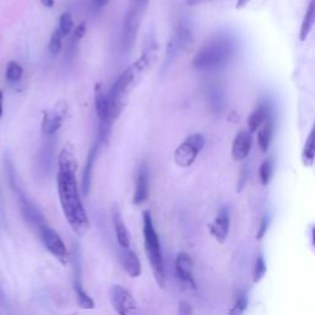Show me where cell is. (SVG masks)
I'll return each instance as SVG.
<instances>
[{"label": "cell", "instance_id": "cell-41", "mask_svg": "<svg viewBox=\"0 0 315 315\" xmlns=\"http://www.w3.org/2000/svg\"><path fill=\"white\" fill-rule=\"evenodd\" d=\"M186 2L189 5H197V4H201V3L208 2V0H186Z\"/></svg>", "mask_w": 315, "mask_h": 315}, {"label": "cell", "instance_id": "cell-40", "mask_svg": "<svg viewBox=\"0 0 315 315\" xmlns=\"http://www.w3.org/2000/svg\"><path fill=\"white\" fill-rule=\"evenodd\" d=\"M41 4L46 8H53V5H55V0H41Z\"/></svg>", "mask_w": 315, "mask_h": 315}, {"label": "cell", "instance_id": "cell-36", "mask_svg": "<svg viewBox=\"0 0 315 315\" xmlns=\"http://www.w3.org/2000/svg\"><path fill=\"white\" fill-rule=\"evenodd\" d=\"M148 4H149V0H130L129 5L132 7L137 8V9H141L143 11H147L148 9Z\"/></svg>", "mask_w": 315, "mask_h": 315}, {"label": "cell", "instance_id": "cell-43", "mask_svg": "<svg viewBox=\"0 0 315 315\" xmlns=\"http://www.w3.org/2000/svg\"><path fill=\"white\" fill-rule=\"evenodd\" d=\"M311 240H313V245L315 246V226L311 229Z\"/></svg>", "mask_w": 315, "mask_h": 315}, {"label": "cell", "instance_id": "cell-11", "mask_svg": "<svg viewBox=\"0 0 315 315\" xmlns=\"http://www.w3.org/2000/svg\"><path fill=\"white\" fill-rule=\"evenodd\" d=\"M110 300L118 315H128L137 308V303L132 294L126 288L118 285L112 286L110 289Z\"/></svg>", "mask_w": 315, "mask_h": 315}, {"label": "cell", "instance_id": "cell-18", "mask_svg": "<svg viewBox=\"0 0 315 315\" xmlns=\"http://www.w3.org/2000/svg\"><path fill=\"white\" fill-rule=\"evenodd\" d=\"M100 143L95 141V143L93 144L92 149L89 150L86 157V161H85V166L83 170V176H81V192L84 196H87L90 192V187H92V181H93V172L94 167H95L96 159L99 157V152H100Z\"/></svg>", "mask_w": 315, "mask_h": 315}, {"label": "cell", "instance_id": "cell-19", "mask_svg": "<svg viewBox=\"0 0 315 315\" xmlns=\"http://www.w3.org/2000/svg\"><path fill=\"white\" fill-rule=\"evenodd\" d=\"M274 112V107H272L271 102L268 101H261L256 106V109L251 112V115L248 118V129L251 133L257 132L261 124L263 123L271 113Z\"/></svg>", "mask_w": 315, "mask_h": 315}, {"label": "cell", "instance_id": "cell-24", "mask_svg": "<svg viewBox=\"0 0 315 315\" xmlns=\"http://www.w3.org/2000/svg\"><path fill=\"white\" fill-rule=\"evenodd\" d=\"M315 25V0H310L308 5V9H306L304 18H303L302 25H300L299 30V39L302 42H304L308 38L309 33L313 30V26Z\"/></svg>", "mask_w": 315, "mask_h": 315}, {"label": "cell", "instance_id": "cell-23", "mask_svg": "<svg viewBox=\"0 0 315 315\" xmlns=\"http://www.w3.org/2000/svg\"><path fill=\"white\" fill-rule=\"evenodd\" d=\"M302 161L303 165L310 167L315 163V122L309 130L308 137L305 139V143L302 149Z\"/></svg>", "mask_w": 315, "mask_h": 315}, {"label": "cell", "instance_id": "cell-5", "mask_svg": "<svg viewBox=\"0 0 315 315\" xmlns=\"http://www.w3.org/2000/svg\"><path fill=\"white\" fill-rule=\"evenodd\" d=\"M143 235L147 259L149 261L159 287L164 288L166 278L165 266H164L163 254H161L160 241H159V237L154 228V223H153V217L149 211L143 212Z\"/></svg>", "mask_w": 315, "mask_h": 315}, {"label": "cell", "instance_id": "cell-7", "mask_svg": "<svg viewBox=\"0 0 315 315\" xmlns=\"http://www.w3.org/2000/svg\"><path fill=\"white\" fill-rule=\"evenodd\" d=\"M206 138L201 133L190 134L174 153V160L180 167H189L195 163L198 154L202 152Z\"/></svg>", "mask_w": 315, "mask_h": 315}, {"label": "cell", "instance_id": "cell-22", "mask_svg": "<svg viewBox=\"0 0 315 315\" xmlns=\"http://www.w3.org/2000/svg\"><path fill=\"white\" fill-rule=\"evenodd\" d=\"M121 261L124 271L127 272V275H128L129 277L137 278L141 276L142 274L141 261H139L136 252L129 250V249H122Z\"/></svg>", "mask_w": 315, "mask_h": 315}, {"label": "cell", "instance_id": "cell-13", "mask_svg": "<svg viewBox=\"0 0 315 315\" xmlns=\"http://www.w3.org/2000/svg\"><path fill=\"white\" fill-rule=\"evenodd\" d=\"M74 291L76 293V300L80 308L90 309L95 308V303L92 299V297L84 291L83 281H81V259H80V250L75 248L74 250Z\"/></svg>", "mask_w": 315, "mask_h": 315}, {"label": "cell", "instance_id": "cell-15", "mask_svg": "<svg viewBox=\"0 0 315 315\" xmlns=\"http://www.w3.org/2000/svg\"><path fill=\"white\" fill-rule=\"evenodd\" d=\"M149 177L150 170L146 161H142L138 166L137 177H136V190L133 196V203L136 206L143 204L149 196Z\"/></svg>", "mask_w": 315, "mask_h": 315}, {"label": "cell", "instance_id": "cell-26", "mask_svg": "<svg viewBox=\"0 0 315 315\" xmlns=\"http://www.w3.org/2000/svg\"><path fill=\"white\" fill-rule=\"evenodd\" d=\"M22 75H24V69L20 65L18 62L10 61L7 65V69H5V79L11 85H16L21 80Z\"/></svg>", "mask_w": 315, "mask_h": 315}, {"label": "cell", "instance_id": "cell-17", "mask_svg": "<svg viewBox=\"0 0 315 315\" xmlns=\"http://www.w3.org/2000/svg\"><path fill=\"white\" fill-rule=\"evenodd\" d=\"M229 231H231V217L227 208H220L217 217L209 226V232L212 237L219 244H224L228 239Z\"/></svg>", "mask_w": 315, "mask_h": 315}, {"label": "cell", "instance_id": "cell-25", "mask_svg": "<svg viewBox=\"0 0 315 315\" xmlns=\"http://www.w3.org/2000/svg\"><path fill=\"white\" fill-rule=\"evenodd\" d=\"M274 172H275V161H274V158L269 157L266 159V160H263L262 164L260 165L259 178H260L261 185L267 186L269 184V181H271L272 177H274Z\"/></svg>", "mask_w": 315, "mask_h": 315}, {"label": "cell", "instance_id": "cell-34", "mask_svg": "<svg viewBox=\"0 0 315 315\" xmlns=\"http://www.w3.org/2000/svg\"><path fill=\"white\" fill-rule=\"evenodd\" d=\"M177 315H195V311L189 303L185 302V300H181V302L178 303Z\"/></svg>", "mask_w": 315, "mask_h": 315}, {"label": "cell", "instance_id": "cell-27", "mask_svg": "<svg viewBox=\"0 0 315 315\" xmlns=\"http://www.w3.org/2000/svg\"><path fill=\"white\" fill-rule=\"evenodd\" d=\"M78 43L79 39H76L74 36L72 35V37L69 38V41L65 44L64 50V57H63V63L65 67H70L74 62V57L76 55V51H78Z\"/></svg>", "mask_w": 315, "mask_h": 315}, {"label": "cell", "instance_id": "cell-3", "mask_svg": "<svg viewBox=\"0 0 315 315\" xmlns=\"http://www.w3.org/2000/svg\"><path fill=\"white\" fill-rule=\"evenodd\" d=\"M150 61V52H146L141 58L127 68L122 74H120L115 83L112 84L109 94V105H110V115L112 120L116 121L123 111L124 105L128 99L129 92L134 84L137 83L143 74L144 69L148 67Z\"/></svg>", "mask_w": 315, "mask_h": 315}, {"label": "cell", "instance_id": "cell-29", "mask_svg": "<svg viewBox=\"0 0 315 315\" xmlns=\"http://www.w3.org/2000/svg\"><path fill=\"white\" fill-rule=\"evenodd\" d=\"M266 272H267V266H266L265 259H263L262 255H259L255 260L254 268H252V282L259 283L265 277Z\"/></svg>", "mask_w": 315, "mask_h": 315}, {"label": "cell", "instance_id": "cell-20", "mask_svg": "<svg viewBox=\"0 0 315 315\" xmlns=\"http://www.w3.org/2000/svg\"><path fill=\"white\" fill-rule=\"evenodd\" d=\"M275 111L268 116L267 120L261 124V127L257 129V146L262 153H267L269 146L272 143L275 134Z\"/></svg>", "mask_w": 315, "mask_h": 315}, {"label": "cell", "instance_id": "cell-42", "mask_svg": "<svg viewBox=\"0 0 315 315\" xmlns=\"http://www.w3.org/2000/svg\"><path fill=\"white\" fill-rule=\"evenodd\" d=\"M0 305L5 306V296H4V292H3L2 287H0Z\"/></svg>", "mask_w": 315, "mask_h": 315}, {"label": "cell", "instance_id": "cell-38", "mask_svg": "<svg viewBox=\"0 0 315 315\" xmlns=\"http://www.w3.org/2000/svg\"><path fill=\"white\" fill-rule=\"evenodd\" d=\"M250 2L251 0H238L235 8H237V9H243V8H245Z\"/></svg>", "mask_w": 315, "mask_h": 315}, {"label": "cell", "instance_id": "cell-16", "mask_svg": "<svg viewBox=\"0 0 315 315\" xmlns=\"http://www.w3.org/2000/svg\"><path fill=\"white\" fill-rule=\"evenodd\" d=\"M252 148V133L249 129H241L232 144V158L234 161H243L248 158Z\"/></svg>", "mask_w": 315, "mask_h": 315}, {"label": "cell", "instance_id": "cell-6", "mask_svg": "<svg viewBox=\"0 0 315 315\" xmlns=\"http://www.w3.org/2000/svg\"><path fill=\"white\" fill-rule=\"evenodd\" d=\"M192 43V32L191 27L187 24L185 20H180L175 27L174 33L170 37L166 46L165 52V61H164L163 69L161 73H165L171 68V65L175 63L177 57L180 56L181 52L186 51Z\"/></svg>", "mask_w": 315, "mask_h": 315}, {"label": "cell", "instance_id": "cell-1", "mask_svg": "<svg viewBox=\"0 0 315 315\" xmlns=\"http://www.w3.org/2000/svg\"><path fill=\"white\" fill-rule=\"evenodd\" d=\"M76 160L73 149L65 147L58 157L57 185L62 209L70 228L79 237L89 232L90 223L76 183Z\"/></svg>", "mask_w": 315, "mask_h": 315}, {"label": "cell", "instance_id": "cell-31", "mask_svg": "<svg viewBox=\"0 0 315 315\" xmlns=\"http://www.w3.org/2000/svg\"><path fill=\"white\" fill-rule=\"evenodd\" d=\"M62 47H63V36H62L61 31H59L58 28H56L52 32V35H51L50 43H48V50H50L51 55L56 56L61 52Z\"/></svg>", "mask_w": 315, "mask_h": 315}, {"label": "cell", "instance_id": "cell-10", "mask_svg": "<svg viewBox=\"0 0 315 315\" xmlns=\"http://www.w3.org/2000/svg\"><path fill=\"white\" fill-rule=\"evenodd\" d=\"M41 239L43 241L44 246L53 256L56 257L62 265H67L68 260H69V255H68L67 248H65V244L62 240V238L59 237V234L56 231H53L52 228L46 226L41 232Z\"/></svg>", "mask_w": 315, "mask_h": 315}, {"label": "cell", "instance_id": "cell-4", "mask_svg": "<svg viewBox=\"0 0 315 315\" xmlns=\"http://www.w3.org/2000/svg\"><path fill=\"white\" fill-rule=\"evenodd\" d=\"M4 167L11 190H13L14 194L18 197L20 209H21V213L24 215L25 220H26L32 228H35L36 231L39 233L47 226L46 220H44L43 214L39 212L37 207L32 203V201H31L30 198L27 197V195L25 194L24 189H22L21 184H20L18 174H16L13 159H11V155L9 153H5L4 155Z\"/></svg>", "mask_w": 315, "mask_h": 315}, {"label": "cell", "instance_id": "cell-14", "mask_svg": "<svg viewBox=\"0 0 315 315\" xmlns=\"http://www.w3.org/2000/svg\"><path fill=\"white\" fill-rule=\"evenodd\" d=\"M175 272L181 283L187 287L196 289L197 285L194 278V261L186 252H180L175 260Z\"/></svg>", "mask_w": 315, "mask_h": 315}, {"label": "cell", "instance_id": "cell-21", "mask_svg": "<svg viewBox=\"0 0 315 315\" xmlns=\"http://www.w3.org/2000/svg\"><path fill=\"white\" fill-rule=\"evenodd\" d=\"M112 222H113V228H115L116 238H117L118 245L122 249H128L129 248V233L127 231L126 224L122 220L121 212L117 207H113L112 208Z\"/></svg>", "mask_w": 315, "mask_h": 315}, {"label": "cell", "instance_id": "cell-33", "mask_svg": "<svg viewBox=\"0 0 315 315\" xmlns=\"http://www.w3.org/2000/svg\"><path fill=\"white\" fill-rule=\"evenodd\" d=\"M110 0H89V9L92 15H96L109 4Z\"/></svg>", "mask_w": 315, "mask_h": 315}, {"label": "cell", "instance_id": "cell-37", "mask_svg": "<svg viewBox=\"0 0 315 315\" xmlns=\"http://www.w3.org/2000/svg\"><path fill=\"white\" fill-rule=\"evenodd\" d=\"M267 226H268L267 219H266V218L263 217L262 219H261V222H260L259 231H257V239H259V240L262 239V238L265 237L266 232H267Z\"/></svg>", "mask_w": 315, "mask_h": 315}, {"label": "cell", "instance_id": "cell-35", "mask_svg": "<svg viewBox=\"0 0 315 315\" xmlns=\"http://www.w3.org/2000/svg\"><path fill=\"white\" fill-rule=\"evenodd\" d=\"M85 33H86V25H85V22H81L80 25H78V26L75 27L74 32H73V36H74L76 39L80 41L81 38H84Z\"/></svg>", "mask_w": 315, "mask_h": 315}, {"label": "cell", "instance_id": "cell-39", "mask_svg": "<svg viewBox=\"0 0 315 315\" xmlns=\"http://www.w3.org/2000/svg\"><path fill=\"white\" fill-rule=\"evenodd\" d=\"M3 104H4V92L0 90V118L3 117V112H4V110H3Z\"/></svg>", "mask_w": 315, "mask_h": 315}, {"label": "cell", "instance_id": "cell-8", "mask_svg": "<svg viewBox=\"0 0 315 315\" xmlns=\"http://www.w3.org/2000/svg\"><path fill=\"white\" fill-rule=\"evenodd\" d=\"M144 14H146L144 11L137 9L132 5H129L128 9H127L121 31V48L124 53H128L134 46L139 26H141L142 20L144 18Z\"/></svg>", "mask_w": 315, "mask_h": 315}, {"label": "cell", "instance_id": "cell-12", "mask_svg": "<svg viewBox=\"0 0 315 315\" xmlns=\"http://www.w3.org/2000/svg\"><path fill=\"white\" fill-rule=\"evenodd\" d=\"M67 106L65 104H58L53 109L47 110L43 113L41 123V130L43 136H56L61 128L65 118Z\"/></svg>", "mask_w": 315, "mask_h": 315}, {"label": "cell", "instance_id": "cell-28", "mask_svg": "<svg viewBox=\"0 0 315 315\" xmlns=\"http://www.w3.org/2000/svg\"><path fill=\"white\" fill-rule=\"evenodd\" d=\"M248 297H246L245 293L243 292H239V293L235 296L234 304L232 305L231 310H229V315H244V313L248 309Z\"/></svg>", "mask_w": 315, "mask_h": 315}, {"label": "cell", "instance_id": "cell-32", "mask_svg": "<svg viewBox=\"0 0 315 315\" xmlns=\"http://www.w3.org/2000/svg\"><path fill=\"white\" fill-rule=\"evenodd\" d=\"M208 99H209V105H211L212 109L214 111H219L220 107L223 106L222 104V96H220V92L217 87H211L208 90Z\"/></svg>", "mask_w": 315, "mask_h": 315}, {"label": "cell", "instance_id": "cell-9", "mask_svg": "<svg viewBox=\"0 0 315 315\" xmlns=\"http://www.w3.org/2000/svg\"><path fill=\"white\" fill-rule=\"evenodd\" d=\"M43 137L35 157V171L38 176L47 177L52 172L55 165L57 137L56 136H43Z\"/></svg>", "mask_w": 315, "mask_h": 315}, {"label": "cell", "instance_id": "cell-2", "mask_svg": "<svg viewBox=\"0 0 315 315\" xmlns=\"http://www.w3.org/2000/svg\"><path fill=\"white\" fill-rule=\"evenodd\" d=\"M235 51H237V43L232 36H214L198 50L194 57L192 65L195 69L201 72H218L232 61Z\"/></svg>", "mask_w": 315, "mask_h": 315}, {"label": "cell", "instance_id": "cell-30", "mask_svg": "<svg viewBox=\"0 0 315 315\" xmlns=\"http://www.w3.org/2000/svg\"><path fill=\"white\" fill-rule=\"evenodd\" d=\"M74 28V21H73V16L69 11H65L61 15L59 18V25H58V30L61 31L62 36L63 37H67L70 32Z\"/></svg>", "mask_w": 315, "mask_h": 315}]
</instances>
